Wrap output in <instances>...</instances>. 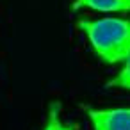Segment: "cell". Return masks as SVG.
<instances>
[{"label": "cell", "mask_w": 130, "mask_h": 130, "mask_svg": "<svg viewBox=\"0 0 130 130\" xmlns=\"http://www.w3.org/2000/svg\"><path fill=\"white\" fill-rule=\"evenodd\" d=\"M107 87H119L130 91V57L123 62V68L107 82Z\"/></svg>", "instance_id": "obj_5"}, {"label": "cell", "mask_w": 130, "mask_h": 130, "mask_svg": "<svg viewBox=\"0 0 130 130\" xmlns=\"http://www.w3.org/2000/svg\"><path fill=\"white\" fill-rule=\"evenodd\" d=\"M59 114H61V103H57V102L50 103L48 119H46V125H45L43 130H77V125L61 121V116Z\"/></svg>", "instance_id": "obj_4"}, {"label": "cell", "mask_w": 130, "mask_h": 130, "mask_svg": "<svg viewBox=\"0 0 130 130\" xmlns=\"http://www.w3.org/2000/svg\"><path fill=\"white\" fill-rule=\"evenodd\" d=\"M77 29L84 32L93 52L102 62L123 64L130 57V18H80L77 20Z\"/></svg>", "instance_id": "obj_1"}, {"label": "cell", "mask_w": 130, "mask_h": 130, "mask_svg": "<svg viewBox=\"0 0 130 130\" xmlns=\"http://www.w3.org/2000/svg\"><path fill=\"white\" fill-rule=\"evenodd\" d=\"M93 130H130V107L94 109L84 107Z\"/></svg>", "instance_id": "obj_2"}, {"label": "cell", "mask_w": 130, "mask_h": 130, "mask_svg": "<svg viewBox=\"0 0 130 130\" xmlns=\"http://www.w3.org/2000/svg\"><path fill=\"white\" fill-rule=\"evenodd\" d=\"M89 9L96 13H130V0H73L71 11Z\"/></svg>", "instance_id": "obj_3"}]
</instances>
